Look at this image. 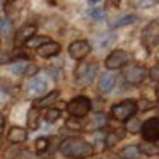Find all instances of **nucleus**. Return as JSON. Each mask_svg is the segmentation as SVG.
<instances>
[{"label":"nucleus","mask_w":159,"mask_h":159,"mask_svg":"<svg viewBox=\"0 0 159 159\" xmlns=\"http://www.w3.org/2000/svg\"><path fill=\"white\" fill-rule=\"evenodd\" d=\"M26 139H28V132H26L24 128L12 127L11 130H9V140H11L12 144H22Z\"/></svg>","instance_id":"ddd939ff"},{"label":"nucleus","mask_w":159,"mask_h":159,"mask_svg":"<svg viewBox=\"0 0 159 159\" xmlns=\"http://www.w3.org/2000/svg\"><path fill=\"white\" fill-rule=\"evenodd\" d=\"M60 98V93L58 91H52L50 94H46V96H43V98H39V99H36L34 101V104L38 108H46V106H50V104H53L57 99ZM34 106V108H36Z\"/></svg>","instance_id":"2eb2a0df"},{"label":"nucleus","mask_w":159,"mask_h":159,"mask_svg":"<svg viewBox=\"0 0 159 159\" xmlns=\"http://www.w3.org/2000/svg\"><path fill=\"white\" fill-rule=\"evenodd\" d=\"M28 60H17V62L11 63V72L16 74V75H21V74L26 72V69H28Z\"/></svg>","instance_id":"6ab92c4d"},{"label":"nucleus","mask_w":159,"mask_h":159,"mask_svg":"<svg viewBox=\"0 0 159 159\" xmlns=\"http://www.w3.org/2000/svg\"><path fill=\"white\" fill-rule=\"evenodd\" d=\"M120 139H121V135H118V134H108L106 135V145L108 147H113L116 144V140H120Z\"/></svg>","instance_id":"a878e982"},{"label":"nucleus","mask_w":159,"mask_h":159,"mask_svg":"<svg viewBox=\"0 0 159 159\" xmlns=\"http://www.w3.org/2000/svg\"><path fill=\"white\" fill-rule=\"evenodd\" d=\"M60 152L63 156H69V157H89L94 152L93 145L89 142H86L80 137H69L60 144Z\"/></svg>","instance_id":"f257e3e1"},{"label":"nucleus","mask_w":159,"mask_h":159,"mask_svg":"<svg viewBox=\"0 0 159 159\" xmlns=\"http://www.w3.org/2000/svg\"><path fill=\"white\" fill-rule=\"evenodd\" d=\"M145 75H147L145 69L144 67H139V65H130L123 72V77L128 84H140L145 79Z\"/></svg>","instance_id":"6e6552de"},{"label":"nucleus","mask_w":159,"mask_h":159,"mask_svg":"<svg viewBox=\"0 0 159 159\" xmlns=\"http://www.w3.org/2000/svg\"><path fill=\"white\" fill-rule=\"evenodd\" d=\"M89 52H91V45L86 41V39H77V41H74L72 45L69 46L70 57L75 58V60H82Z\"/></svg>","instance_id":"9d476101"},{"label":"nucleus","mask_w":159,"mask_h":159,"mask_svg":"<svg viewBox=\"0 0 159 159\" xmlns=\"http://www.w3.org/2000/svg\"><path fill=\"white\" fill-rule=\"evenodd\" d=\"M152 108H154V103H151V101L142 99L140 103H139V110H142V111H145V110H152Z\"/></svg>","instance_id":"c85d7f7f"},{"label":"nucleus","mask_w":159,"mask_h":159,"mask_svg":"<svg viewBox=\"0 0 159 159\" xmlns=\"http://www.w3.org/2000/svg\"><path fill=\"white\" fill-rule=\"evenodd\" d=\"M96 74H98L96 63H80V67L77 69V80L80 84H89L94 80Z\"/></svg>","instance_id":"0eeeda50"},{"label":"nucleus","mask_w":159,"mask_h":159,"mask_svg":"<svg viewBox=\"0 0 159 159\" xmlns=\"http://www.w3.org/2000/svg\"><path fill=\"white\" fill-rule=\"evenodd\" d=\"M0 26H2V36H9V34H11L12 24H11V21H7V17H2Z\"/></svg>","instance_id":"b1692460"},{"label":"nucleus","mask_w":159,"mask_h":159,"mask_svg":"<svg viewBox=\"0 0 159 159\" xmlns=\"http://www.w3.org/2000/svg\"><path fill=\"white\" fill-rule=\"evenodd\" d=\"M137 5H140V7H151V5H154L156 2H152V0H147V2H135Z\"/></svg>","instance_id":"7c9ffc66"},{"label":"nucleus","mask_w":159,"mask_h":159,"mask_svg":"<svg viewBox=\"0 0 159 159\" xmlns=\"http://www.w3.org/2000/svg\"><path fill=\"white\" fill-rule=\"evenodd\" d=\"M60 110H55V108H50L48 111H46V115H45V120L48 121V123H53V121H57L60 118Z\"/></svg>","instance_id":"aec40b11"},{"label":"nucleus","mask_w":159,"mask_h":159,"mask_svg":"<svg viewBox=\"0 0 159 159\" xmlns=\"http://www.w3.org/2000/svg\"><path fill=\"white\" fill-rule=\"evenodd\" d=\"M149 77L152 80H159V63H156L151 70H149Z\"/></svg>","instance_id":"cd10ccee"},{"label":"nucleus","mask_w":159,"mask_h":159,"mask_svg":"<svg viewBox=\"0 0 159 159\" xmlns=\"http://www.w3.org/2000/svg\"><path fill=\"white\" fill-rule=\"evenodd\" d=\"M38 125H39L38 110H36V108H31V110L28 111V127L31 128V130H34V128H38Z\"/></svg>","instance_id":"a211bd4d"},{"label":"nucleus","mask_w":159,"mask_h":159,"mask_svg":"<svg viewBox=\"0 0 159 159\" xmlns=\"http://www.w3.org/2000/svg\"><path fill=\"white\" fill-rule=\"evenodd\" d=\"M140 132H142L144 140H147V142L159 140V118H151V120H147L142 125Z\"/></svg>","instance_id":"423d86ee"},{"label":"nucleus","mask_w":159,"mask_h":159,"mask_svg":"<svg viewBox=\"0 0 159 159\" xmlns=\"http://www.w3.org/2000/svg\"><path fill=\"white\" fill-rule=\"evenodd\" d=\"M46 91V80L43 77H33L28 84V93L29 94H41Z\"/></svg>","instance_id":"9b49d317"},{"label":"nucleus","mask_w":159,"mask_h":159,"mask_svg":"<svg viewBox=\"0 0 159 159\" xmlns=\"http://www.w3.org/2000/svg\"><path fill=\"white\" fill-rule=\"evenodd\" d=\"M139 128H142V127H140V123H139V121L135 120V118H134L132 121H128V123H127V130H130L132 134H135V132H139Z\"/></svg>","instance_id":"bb28decb"},{"label":"nucleus","mask_w":159,"mask_h":159,"mask_svg":"<svg viewBox=\"0 0 159 159\" xmlns=\"http://www.w3.org/2000/svg\"><path fill=\"white\" fill-rule=\"evenodd\" d=\"M91 110V101L87 99L86 96H77L67 104V111H69L72 116H77V118H82L89 113Z\"/></svg>","instance_id":"20e7f679"},{"label":"nucleus","mask_w":159,"mask_h":159,"mask_svg":"<svg viewBox=\"0 0 159 159\" xmlns=\"http://www.w3.org/2000/svg\"><path fill=\"white\" fill-rule=\"evenodd\" d=\"M98 86H99L101 93H104V94L111 93V89L115 87V75L113 74H104L99 79V84H98Z\"/></svg>","instance_id":"4468645a"},{"label":"nucleus","mask_w":159,"mask_h":159,"mask_svg":"<svg viewBox=\"0 0 159 159\" xmlns=\"http://www.w3.org/2000/svg\"><path fill=\"white\" fill-rule=\"evenodd\" d=\"M140 154V147L139 145H127L120 151L121 159H137V156Z\"/></svg>","instance_id":"dca6fc26"},{"label":"nucleus","mask_w":159,"mask_h":159,"mask_svg":"<svg viewBox=\"0 0 159 159\" xmlns=\"http://www.w3.org/2000/svg\"><path fill=\"white\" fill-rule=\"evenodd\" d=\"M58 52H60V45H58V43H55V41H50V43H46L45 46L38 48V55L43 57V58L55 57V55H58Z\"/></svg>","instance_id":"f8f14e48"},{"label":"nucleus","mask_w":159,"mask_h":159,"mask_svg":"<svg viewBox=\"0 0 159 159\" xmlns=\"http://www.w3.org/2000/svg\"><path fill=\"white\" fill-rule=\"evenodd\" d=\"M128 60H130V53L128 52H125V50H115V52H111L110 55L106 57L104 65L110 70H115V69L123 67L125 63H128Z\"/></svg>","instance_id":"39448f33"},{"label":"nucleus","mask_w":159,"mask_h":159,"mask_svg":"<svg viewBox=\"0 0 159 159\" xmlns=\"http://www.w3.org/2000/svg\"><path fill=\"white\" fill-rule=\"evenodd\" d=\"M89 16H91V19H94V21H98V22L104 21V17H106V14H104L103 9H91Z\"/></svg>","instance_id":"4be33fe9"},{"label":"nucleus","mask_w":159,"mask_h":159,"mask_svg":"<svg viewBox=\"0 0 159 159\" xmlns=\"http://www.w3.org/2000/svg\"><path fill=\"white\" fill-rule=\"evenodd\" d=\"M34 34H36V24H24L17 33H16V38H14L16 46H21V45L29 43Z\"/></svg>","instance_id":"1a4fd4ad"},{"label":"nucleus","mask_w":159,"mask_h":159,"mask_svg":"<svg viewBox=\"0 0 159 159\" xmlns=\"http://www.w3.org/2000/svg\"><path fill=\"white\" fill-rule=\"evenodd\" d=\"M67 128H72V130H77V128H80V123L77 121V118H70V120L67 121Z\"/></svg>","instance_id":"c756f323"},{"label":"nucleus","mask_w":159,"mask_h":159,"mask_svg":"<svg viewBox=\"0 0 159 159\" xmlns=\"http://www.w3.org/2000/svg\"><path fill=\"white\" fill-rule=\"evenodd\" d=\"M156 96L159 98V86H157V89H156Z\"/></svg>","instance_id":"2f4dec72"},{"label":"nucleus","mask_w":159,"mask_h":159,"mask_svg":"<svg viewBox=\"0 0 159 159\" xmlns=\"http://www.w3.org/2000/svg\"><path fill=\"white\" fill-rule=\"evenodd\" d=\"M34 149H36V152H45L46 149H48V139H45V137H39V139H36V142H34Z\"/></svg>","instance_id":"412c9836"},{"label":"nucleus","mask_w":159,"mask_h":159,"mask_svg":"<svg viewBox=\"0 0 159 159\" xmlns=\"http://www.w3.org/2000/svg\"><path fill=\"white\" fill-rule=\"evenodd\" d=\"M140 147V152H144L145 156H156L159 154V147H154V145H139Z\"/></svg>","instance_id":"5701e85b"},{"label":"nucleus","mask_w":159,"mask_h":159,"mask_svg":"<svg viewBox=\"0 0 159 159\" xmlns=\"http://www.w3.org/2000/svg\"><path fill=\"white\" fill-rule=\"evenodd\" d=\"M157 43H159V19H154L142 31V45L149 50L152 46H156Z\"/></svg>","instance_id":"7ed1b4c3"},{"label":"nucleus","mask_w":159,"mask_h":159,"mask_svg":"<svg viewBox=\"0 0 159 159\" xmlns=\"http://www.w3.org/2000/svg\"><path fill=\"white\" fill-rule=\"evenodd\" d=\"M46 43H50V39H48V38H33L31 41H29V45L34 46V48L38 50V48H41V46H45Z\"/></svg>","instance_id":"393cba45"},{"label":"nucleus","mask_w":159,"mask_h":159,"mask_svg":"<svg viewBox=\"0 0 159 159\" xmlns=\"http://www.w3.org/2000/svg\"><path fill=\"white\" fill-rule=\"evenodd\" d=\"M137 110H139V104L135 103V101L125 99V101H121V103L115 104V106L111 108V115H113L115 120L125 121V120H128L130 116H134Z\"/></svg>","instance_id":"f03ea898"},{"label":"nucleus","mask_w":159,"mask_h":159,"mask_svg":"<svg viewBox=\"0 0 159 159\" xmlns=\"http://www.w3.org/2000/svg\"><path fill=\"white\" fill-rule=\"evenodd\" d=\"M135 21H137V16L127 14V16H123V17L116 19L115 22H111V28H123V26H128V24H132V22H135Z\"/></svg>","instance_id":"f3484780"}]
</instances>
